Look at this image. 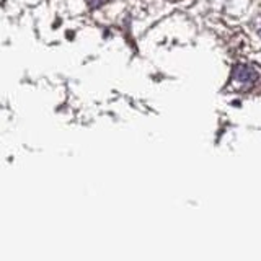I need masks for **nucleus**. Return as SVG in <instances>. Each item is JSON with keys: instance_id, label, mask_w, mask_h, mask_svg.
Listing matches in <instances>:
<instances>
[{"instance_id": "nucleus-1", "label": "nucleus", "mask_w": 261, "mask_h": 261, "mask_svg": "<svg viewBox=\"0 0 261 261\" xmlns=\"http://www.w3.org/2000/svg\"><path fill=\"white\" fill-rule=\"evenodd\" d=\"M261 75L259 72L253 67V65H235L232 70L230 84L235 90H242V92H248V90L255 88L256 84L259 82Z\"/></svg>"}, {"instance_id": "nucleus-2", "label": "nucleus", "mask_w": 261, "mask_h": 261, "mask_svg": "<svg viewBox=\"0 0 261 261\" xmlns=\"http://www.w3.org/2000/svg\"><path fill=\"white\" fill-rule=\"evenodd\" d=\"M259 35H261V28H259Z\"/></svg>"}]
</instances>
